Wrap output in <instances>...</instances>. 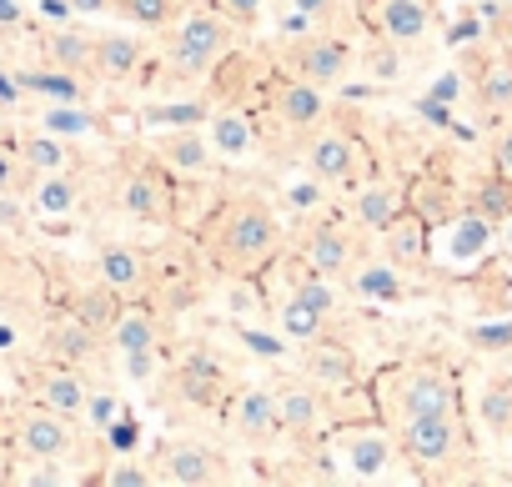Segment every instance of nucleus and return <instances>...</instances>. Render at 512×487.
Here are the masks:
<instances>
[{
  "instance_id": "f257e3e1",
  "label": "nucleus",
  "mask_w": 512,
  "mask_h": 487,
  "mask_svg": "<svg viewBox=\"0 0 512 487\" xmlns=\"http://www.w3.org/2000/svg\"><path fill=\"white\" fill-rule=\"evenodd\" d=\"M272 241H277V216L267 206H256V201H241L221 216V252L226 262L236 267H251V262H262L272 252Z\"/></svg>"
},
{
  "instance_id": "f03ea898",
  "label": "nucleus",
  "mask_w": 512,
  "mask_h": 487,
  "mask_svg": "<svg viewBox=\"0 0 512 487\" xmlns=\"http://www.w3.org/2000/svg\"><path fill=\"white\" fill-rule=\"evenodd\" d=\"M221 46H226L221 16H186L176 26V36H171V66L181 76H201V71H211V61L221 56Z\"/></svg>"
},
{
  "instance_id": "7ed1b4c3",
  "label": "nucleus",
  "mask_w": 512,
  "mask_h": 487,
  "mask_svg": "<svg viewBox=\"0 0 512 487\" xmlns=\"http://www.w3.org/2000/svg\"><path fill=\"white\" fill-rule=\"evenodd\" d=\"M231 427L246 437V442H272L282 432V397L267 392V387H246L236 402H231Z\"/></svg>"
},
{
  "instance_id": "20e7f679",
  "label": "nucleus",
  "mask_w": 512,
  "mask_h": 487,
  "mask_svg": "<svg viewBox=\"0 0 512 487\" xmlns=\"http://www.w3.org/2000/svg\"><path fill=\"white\" fill-rule=\"evenodd\" d=\"M307 166L322 181H352L357 166H362V146L347 131H317L312 136V151H307Z\"/></svg>"
},
{
  "instance_id": "39448f33",
  "label": "nucleus",
  "mask_w": 512,
  "mask_h": 487,
  "mask_svg": "<svg viewBox=\"0 0 512 487\" xmlns=\"http://www.w3.org/2000/svg\"><path fill=\"white\" fill-rule=\"evenodd\" d=\"M402 442H407V452H412L417 462H447L452 447H457L452 412H417V417H407Z\"/></svg>"
},
{
  "instance_id": "423d86ee",
  "label": "nucleus",
  "mask_w": 512,
  "mask_h": 487,
  "mask_svg": "<svg viewBox=\"0 0 512 487\" xmlns=\"http://www.w3.org/2000/svg\"><path fill=\"white\" fill-rule=\"evenodd\" d=\"M21 447L36 457V462H56V457H66V447H71V427H66V417L56 412V407H31L26 417H21Z\"/></svg>"
},
{
  "instance_id": "0eeeda50",
  "label": "nucleus",
  "mask_w": 512,
  "mask_h": 487,
  "mask_svg": "<svg viewBox=\"0 0 512 487\" xmlns=\"http://www.w3.org/2000/svg\"><path fill=\"white\" fill-rule=\"evenodd\" d=\"M352 66V46L347 41H307V51L297 56V76L312 86H337Z\"/></svg>"
},
{
  "instance_id": "6e6552de",
  "label": "nucleus",
  "mask_w": 512,
  "mask_h": 487,
  "mask_svg": "<svg viewBox=\"0 0 512 487\" xmlns=\"http://www.w3.org/2000/svg\"><path fill=\"white\" fill-rule=\"evenodd\" d=\"M277 111H282V121L287 126H297V131H312V126H322L327 121V96H322V86H312V81H287L282 91H277Z\"/></svg>"
},
{
  "instance_id": "1a4fd4ad",
  "label": "nucleus",
  "mask_w": 512,
  "mask_h": 487,
  "mask_svg": "<svg viewBox=\"0 0 512 487\" xmlns=\"http://www.w3.org/2000/svg\"><path fill=\"white\" fill-rule=\"evenodd\" d=\"M342 462H347V472H352V477L377 482V477H387V472H392V437H387V432H357V437H347Z\"/></svg>"
},
{
  "instance_id": "9d476101",
  "label": "nucleus",
  "mask_w": 512,
  "mask_h": 487,
  "mask_svg": "<svg viewBox=\"0 0 512 487\" xmlns=\"http://www.w3.org/2000/svg\"><path fill=\"white\" fill-rule=\"evenodd\" d=\"M352 292H357L362 302H372V307H397V302L407 297L402 272H397V262H387V257L362 262V267H357V277H352Z\"/></svg>"
},
{
  "instance_id": "9b49d317",
  "label": "nucleus",
  "mask_w": 512,
  "mask_h": 487,
  "mask_svg": "<svg viewBox=\"0 0 512 487\" xmlns=\"http://www.w3.org/2000/svg\"><path fill=\"white\" fill-rule=\"evenodd\" d=\"M417 412H452V382L442 372H407L402 377V417Z\"/></svg>"
},
{
  "instance_id": "f8f14e48",
  "label": "nucleus",
  "mask_w": 512,
  "mask_h": 487,
  "mask_svg": "<svg viewBox=\"0 0 512 487\" xmlns=\"http://www.w3.org/2000/svg\"><path fill=\"white\" fill-rule=\"evenodd\" d=\"M211 462H216V457H211L206 447H196V442H176V447H166V457H161V477L176 482V487H206V482L216 477Z\"/></svg>"
},
{
  "instance_id": "ddd939ff",
  "label": "nucleus",
  "mask_w": 512,
  "mask_h": 487,
  "mask_svg": "<svg viewBox=\"0 0 512 487\" xmlns=\"http://www.w3.org/2000/svg\"><path fill=\"white\" fill-rule=\"evenodd\" d=\"M206 141H211V151L221 161H241V156L256 151V131H251V121L241 111H216L211 126H206Z\"/></svg>"
},
{
  "instance_id": "4468645a",
  "label": "nucleus",
  "mask_w": 512,
  "mask_h": 487,
  "mask_svg": "<svg viewBox=\"0 0 512 487\" xmlns=\"http://www.w3.org/2000/svg\"><path fill=\"white\" fill-rule=\"evenodd\" d=\"M86 397H91V387H86V377L76 367H56V372L41 377V402L56 407L61 417H81L86 412Z\"/></svg>"
},
{
  "instance_id": "2eb2a0df",
  "label": "nucleus",
  "mask_w": 512,
  "mask_h": 487,
  "mask_svg": "<svg viewBox=\"0 0 512 487\" xmlns=\"http://www.w3.org/2000/svg\"><path fill=\"white\" fill-rule=\"evenodd\" d=\"M347 262H352V241H347V231H337V226H317L312 241H307V267H312V277H337V272H347Z\"/></svg>"
},
{
  "instance_id": "dca6fc26",
  "label": "nucleus",
  "mask_w": 512,
  "mask_h": 487,
  "mask_svg": "<svg viewBox=\"0 0 512 487\" xmlns=\"http://www.w3.org/2000/svg\"><path fill=\"white\" fill-rule=\"evenodd\" d=\"M427 21L432 16L422 0H382L377 6V26L387 41H417V36H427Z\"/></svg>"
},
{
  "instance_id": "f3484780",
  "label": "nucleus",
  "mask_w": 512,
  "mask_h": 487,
  "mask_svg": "<svg viewBox=\"0 0 512 487\" xmlns=\"http://www.w3.org/2000/svg\"><path fill=\"white\" fill-rule=\"evenodd\" d=\"M402 216V196H397V186L392 181H372V186H362L357 191V221L367 226V231H387L392 221Z\"/></svg>"
},
{
  "instance_id": "a211bd4d",
  "label": "nucleus",
  "mask_w": 512,
  "mask_h": 487,
  "mask_svg": "<svg viewBox=\"0 0 512 487\" xmlns=\"http://www.w3.org/2000/svg\"><path fill=\"white\" fill-rule=\"evenodd\" d=\"M307 372H312V382H327V387H347L352 382V372H357V362H352V352H342V347H332V342H307Z\"/></svg>"
},
{
  "instance_id": "6ab92c4d",
  "label": "nucleus",
  "mask_w": 512,
  "mask_h": 487,
  "mask_svg": "<svg viewBox=\"0 0 512 487\" xmlns=\"http://www.w3.org/2000/svg\"><path fill=\"white\" fill-rule=\"evenodd\" d=\"M91 61H96V71H101L106 81H126V76H136V66H141V46H136L131 36H101Z\"/></svg>"
},
{
  "instance_id": "aec40b11",
  "label": "nucleus",
  "mask_w": 512,
  "mask_h": 487,
  "mask_svg": "<svg viewBox=\"0 0 512 487\" xmlns=\"http://www.w3.org/2000/svg\"><path fill=\"white\" fill-rule=\"evenodd\" d=\"M76 201H81V186H76L66 171H46V176L36 181V191H31V206H36L41 216H71Z\"/></svg>"
},
{
  "instance_id": "412c9836",
  "label": "nucleus",
  "mask_w": 512,
  "mask_h": 487,
  "mask_svg": "<svg viewBox=\"0 0 512 487\" xmlns=\"http://www.w3.org/2000/svg\"><path fill=\"white\" fill-rule=\"evenodd\" d=\"M121 206H126L136 221H156V216L166 211V191H161V181H156L151 171H136V176H126V186H121Z\"/></svg>"
},
{
  "instance_id": "4be33fe9",
  "label": "nucleus",
  "mask_w": 512,
  "mask_h": 487,
  "mask_svg": "<svg viewBox=\"0 0 512 487\" xmlns=\"http://www.w3.org/2000/svg\"><path fill=\"white\" fill-rule=\"evenodd\" d=\"M111 342H116L121 357H131V352H156V322H151V312H116Z\"/></svg>"
},
{
  "instance_id": "5701e85b",
  "label": "nucleus",
  "mask_w": 512,
  "mask_h": 487,
  "mask_svg": "<svg viewBox=\"0 0 512 487\" xmlns=\"http://www.w3.org/2000/svg\"><path fill=\"white\" fill-rule=\"evenodd\" d=\"M387 262H397V267H412V262H422V247H427V231H422V221L417 216H397L387 231Z\"/></svg>"
},
{
  "instance_id": "b1692460",
  "label": "nucleus",
  "mask_w": 512,
  "mask_h": 487,
  "mask_svg": "<svg viewBox=\"0 0 512 487\" xmlns=\"http://www.w3.org/2000/svg\"><path fill=\"white\" fill-rule=\"evenodd\" d=\"M282 397V432H312L322 422V397L312 387H287Z\"/></svg>"
},
{
  "instance_id": "393cba45",
  "label": "nucleus",
  "mask_w": 512,
  "mask_h": 487,
  "mask_svg": "<svg viewBox=\"0 0 512 487\" xmlns=\"http://www.w3.org/2000/svg\"><path fill=\"white\" fill-rule=\"evenodd\" d=\"M21 161H26L36 176H46V171H66V166H71V151H66L61 136L41 131V136H26V141H21Z\"/></svg>"
},
{
  "instance_id": "a878e982",
  "label": "nucleus",
  "mask_w": 512,
  "mask_h": 487,
  "mask_svg": "<svg viewBox=\"0 0 512 487\" xmlns=\"http://www.w3.org/2000/svg\"><path fill=\"white\" fill-rule=\"evenodd\" d=\"M166 156H171V166L176 171H206L211 161H216V151H211V141H206V131H176L171 141H166Z\"/></svg>"
},
{
  "instance_id": "bb28decb",
  "label": "nucleus",
  "mask_w": 512,
  "mask_h": 487,
  "mask_svg": "<svg viewBox=\"0 0 512 487\" xmlns=\"http://www.w3.org/2000/svg\"><path fill=\"white\" fill-rule=\"evenodd\" d=\"M322 307L307 297V292H297L292 302H282V337H292V342H312L317 332H322Z\"/></svg>"
},
{
  "instance_id": "cd10ccee",
  "label": "nucleus",
  "mask_w": 512,
  "mask_h": 487,
  "mask_svg": "<svg viewBox=\"0 0 512 487\" xmlns=\"http://www.w3.org/2000/svg\"><path fill=\"white\" fill-rule=\"evenodd\" d=\"M51 352H56L61 362H86V357L96 352V327H86L81 317L56 322V327H51Z\"/></svg>"
},
{
  "instance_id": "c85d7f7f",
  "label": "nucleus",
  "mask_w": 512,
  "mask_h": 487,
  "mask_svg": "<svg viewBox=\"0 0 512 487\" xmlns=\"http://www.w3.org/2000/svg\"><path fill=\"white\" fill-rule=\"evenodd\" d=\"M141 277H146V267H141V257L131 247H106L101 252V282L106 287L131 292V287H141Z\"/></svg>"
},
{
  "instance_id": "c756f323",
  "label": "nucleus",
  "mask_w": 512,
  "mask_h": 487,
  "mask_svg": "<svg viewBox=\"0 0 512 487\" xmlns=\"http://www.w3.org/2000/svg\"><path fill=\"white\" fill-rule=\"evenodd\" d=\"M487 241H492V221H487L482 211L462 216V221L452 226V262H472V257H482V252H487Z\"/></svg>"
},
{
  "instance_id": "7c9ffc66",
  "label": "nucleus",
  "mask_w": 512,
  "mask_h": 487,
  "mask_svg": "<svg viewBox=\"0 0 512 487\" xmlns=\"http://www.w3.org/2000/svg\"><path fill=\"white\" fill-rule=\"evenodd\" d=\"M41 131H51V136H61V141H76V136H91V131H96V116L81 111L76 101H71V106H46V111H41Z\"/></svg>"
},
{
  "instance_id": "2f4dec72",
  "label": "nucleus",
  "mask_w": 512,
  "mask_h": 487,
  "mask_svg": "<svg viewBox=\"0 0 512 487\" xmlns=\"http://www.w3.org/2000/svg\"><path fill=\"white\" fill-rule=\"evenodd\" d=\"M477 101H482V111H492V116L512 111V66H507V61H492V66L482 71Z\"/></svg>"
},
{
  "instance_id": "473e14b6",
  "label": "nucleus",
  "mask_w": 512,
  "mask_h": 487,
  "mask_svg": "<svg viewBox=\"0 0 512 487\" xmlns=\"http://www.w3.org/2000/svg\"><path fill=\"white\" fill-rule=\"evenodd\" d=\"M116 297H121V292L101 282L96 292H86V297H81L76 317H81L86 327H106V332H111V322H116V312H121V302H116Z\"/></svg>"
},
{
  "instance_id": "72a5a7b5",
  "label": "nucleus",
  "mask_w": 512,
  "mask_h": 487,
  "mask_svg": "<svg viewBox=\"0 0 512 487\" xmlns=\"http://www.w3.org/2000/svg\"><path fill=\"white\" fill-rule=\"evenodd\" d=\"M46 56L71 71V66H86V61L96 56V41H86V36H76V31H56L51 46H46Z\"/></svg>"
},
{
  "instance_id": "f704fd0d",
  "label": "nucleus",
  "mask_w": 512,
  "mask_h": 487,
  "mask_svg": "<svg viewBox=\"0 0 512 487\" xmlns=\"http://www.w3.org/2000/svg\"><path fill=\"white\" fill-rule=\"evenodd\" d=\"M121 11H126V21H136V26L156 31V26H166V21H171V0H121Z\"/></svg>"
},
{
  "instance_id": "c9c22d12",
  "label": "nucleus",
  "mask_w": 512,
  "mask_h": 487,
  "mask_svg": "<svg viewBox=\"0 0 512 487\" xmlns=\"http://www.w3.org/2000/svg\"><path fill=\"white\" fill-rule=\"evenodd\" d=\"M86 417H91L96 432H111V427L121 422V397H116V392H91V397H86Z\"/></svg>"
},
{
  "instance_id": "e433bc0d",
  "label": "nucleus",
  "mask_w": 512,
  "mask_h": 487,
  "mask_svg": "<svg viewBox=\"0 0 512 487\" xmlns=\"http://www.w3.org/2000/svg\"><path fill=\"white\" fill-rule=\"evenodd\" d=\"M241 342H246V352H256V357H287V342L282 337H272V332H256V327H246L241 332Z\"/></svg>"
},
{
  "instance_id": "4c0bfd02",
  "label": "nucleus",
  "mask_w": 512,
  "mask_h": 487,
  "mask_svg": "<svg viewBox=\"0 0 512 487\" xmlns=\"http://www.w3.org/2000/svg\"><path fill=\"white\" fill-rule=\"evenodd\" d=\"M216 6H221V16H226V21H256L267 0H216Z\"/></svg>"
},
{
  "instance_id": "58836bf2",
  "label": "nucleus",
  "mask_w": 512,
  "mask_h": 487,
  "mask_svg": "<svg viewBox=\"0 0 512 487\" xmlns=\"http://www.w3.org/2000/svg\"><path fill=\"white\" fill-rule=\"evenodd\" d=\"M146 121H156V126H161V121H176V126H196V121H201V106H196V101H191V106H166V111H151Z\"/></svg>"
},
{
  "instance_id": "ea45409f",
  "label": "nucleus",
  "mask_w": 512,
  "mask_h": 487,
  "mask_svg": "<svg viewBox=\"0 0 512 487\" xmlns=\"http://www.w3.org/2000/svg\"><path fill=\"white\" fill-rule=\"evenodd\" d=\"M26 221V206L16 201V191H0V231H16Z\"/></svg>"
},
{
  "instance_id": "a19ab883",
  "label": "nucleus",
  "mask_w": 512,
  "mask_h": 487,
  "mask_svg": "<svg viewBox=\"0 0 512 487\" xmlns=\"http://www.w3.org/2000/svg\"><path fill=\"white\" fill-rule=\"evenodd\" d=\"M472 342H477V347H507V342H512V322H497V327H472Z\"/></svg>"
},
{
  "instance_id": "79ce46f5",
  "label": "nucleus",
  "mask_w": 512,
  "mask_h": 487,
  "mask_svg": "<svg viewBox=\"0 0 512 487\" xmlns=\"http://www.w3.org/2000/svg\"><path fill=\"white\" fill-rule=\"evenodd\" d=\"M106 482H111V487H146V482H151V472H141V467H111V472H106Z\"/></svg>"
},
{
  "instance_id": "37998d69",
  "label": "nucleus",
  "mask_w": 512,
  "mask_h": 487,
  "mask_svg": "<svg viewBox=\"0 0 512 487\" xmlns=\"http://www.w3.org/2000/svg\"><path fill=\"white\" fill-rule=\"evenodd\" d=\"M482 412H487V422H507V412H512V397H502V392H492V397L482 402Z\"/></svg>"
},
{
  "instance_id": "c03bdc74",
  "label": "nucleus",
  "mask_w": 512,
  "mask_h": 487,
  "mask_svg": "<svg viewBox=\"0 0 512 487\" xmlns=\"http://www.w3.org/2000/svg\"><path fill=\"white\" fill-rule=\"evenodd\" d=\"M497 176L512 181V131H502V141H497Z\"/></svg>"
},
{
  "instance_id": "a18cd8bd",
  "label": "nucleus",
  "mask_w": 512,
  "mask_h": 487,
  "mask_svg": "<svg viewBox=\"0 0 512 487\" xmlns=\"http://www.w3.org/2000/svg\"><path fill=\"white\" fill-rule=\"evenodd\" d=\"M111 442H116V447H121V452H126V447H131V442H136V422H131V417H121V422H116V427H111Z\"/></svg>"
},
{
  "instance_id": "49530a36",
  "label": "nucleus",
  "mask_w": 512,
  "mask_h": 487,
  "mask_svg": "<svg viewBox=\"0 0 512 487\" xmlns=\"http://www.w3.org/2000/svg\"><path fill=\"white\" fill-rule=\"evenodd\" d=\"M0 191H16V161H11V151H0Z\"/></svg>"
},
{
  "instance_id": "de8ad7c7",
  "label": "nucleus",
  "mask_w": 512,
  "mask_h": 487,
  "mask_svg": "<svg viewBox=\"0 0 512 487\" xmlns=\"http://www.w3.org/2000/svg\"><path fill=\"white\" fill-rule=\"evenodd\" d=\"M111 0H71V16H101Z\"/></svg>"
},
{
  "instance_id": "09e8293b",
  "label": "nucleus",
  "mask_w": 512,
  "mask_h": 487,
  "mask_svg": "<svg viewBox=\"0 0 512 487\" xmlns=\"http://www.w3.org/2000/svg\"><path fill=\"white\" fill-rule=\"evenodd\" d=\"M292 201H297V206H317L322 191H317V186H292Z\"/></svg>"
},
{
  "instance_id": "8fccbe9b",
  "label": "nucleus",
  "mask_w": 512,
  "mask_h": 487,
  "mask_svg": "<svg viewBox=\"0 0 512 487\" xmlns=\"http://www.w3.org/2000/svg\"><path fill=\"white\" fill-rule=\"evenodd\" d=\"M297 11H302V16H312V21H317V16H322V11H327V0H297Z\"/></svg>"
},
{
  "instance_id": "3c124183",
  "label": "nucleus",
  "mask_w": 512,
  "mask_h": 487,
  "mask_svg": "<svg viewBox=\"0 0 512 487\" xmlns=\"http://www.w3.org/2000/svg\"><path fill=\"white\" fill-rule=\"evenodd\" d=\"M11 347H16V332H11V327H0V352H11Z\"/></svg>"
},
{
  "instance_id": "603ef678",
  "label": "nucleus",
  "mask_w": 512,
  "mask_h": 487,
  "mask_svg": "<svg viewBox=\"0 0 512 487\" xmlns=\"http://www.w3.org/2000/svg\"><path fill=\"white\" fill-rule=\"evenodd\" d=\"M502 221H507V226H502V241H507V252H512V211H507Z\"/></svg>"
},
{
  "instance_id": "864d4df0",
  "label": "nucleus",
  "mask_w": 512,
  "mask_h": 487,
  "mask_svg": "<svg viewBox=\"0 0 512 487\" xmlns=\"http://www.w3.org/2000/svg\"><path fill=\"white\" fill-rule=\"evenodd\" d=\"M502 6H507V11H512V0H502Z\"/></svg>"
}]
</instances>
